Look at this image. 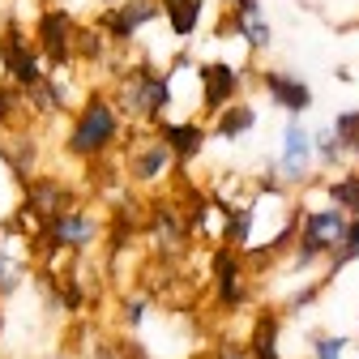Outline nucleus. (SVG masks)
Returning <instances> with one entry per match:
<instances>
[{"instance_id": "a878e982", "label": "nucleus", "mask_w": 359, "mask_h": 359, "mask_svg": "<svg viewBox=\"0 0 359 359\" xmlns=\"http://www.w3.org/2000/svg\"><path fill=\"white\" fill-rule=\"evenodd\" d=\"M90 359H116V346L111 342H95L90 346Z\"/></svg>"}, {"instance_id": "6e6552de", "label": "nucleus", "mask_w": 359, "mask_h": 359, "mask_svg": "<svg viewBox=\"0 0 359 359\" xmlns=\"http://www.w3.org/2000/svg\"><path fill=\"white\" fill-rule=\"evenodd\" d=\"M150 22H158V0H120L99 13V30L111 43H133Z\"/></svg>"}, {"instance_id": "c756f323", "label": "nucleus", "mask_w": 359, "mask_h": 359, "mask_svg": "<svg viewBox=\"0 0 359 359\" xmlns=\"http://www.w3.org/2000/svg\"><path fill=\"white\" fill-rule=\"evenodd\" d=\"M227 5H236V0H227Z\"/></svg>"}, {"instance_id": "a211bd4d", "label": "nucleus", "mask_w": 359, "mask_h": 359, "mask_svg": "<svg viewBox=\"0 0 359 359\" xmlns=\"http://www.w3.org/2000/svg\"><path fill=\"white\" fill-rule=\"evenodd\" d=\"M325 197H330L334 210H342L346 218H359V167H351L346 175L330 180V184H325Z\"/></svg>"}, {"instance_id": "412c9836", "label": "nucleus", "mask_w": 359, "mask_h": 359, "mask_svg": "<svg viewBox=\"0 0 359 359\" xmlns=\"http://www.w3.org/2000/svg\"><path fill=\"white\" fill-rule=\"evenodd\" d=\"M26 283V265L13 257H0V299H13Z\"/></svg>"}, {"instance_id": "4468645a", "label": "nucleus", "mask_w": 359, "mask_h": 359, "mask_svg": "<svg viewBox=\"0 0 359 359\" xmlns=\"http://www.w3.org/2000/svg\"><path fill=\"white\" fill-rule=\"evenodd\" d=\"M73 193L60 184L56 175H30L26 180V210H34L39 218H52V214H65L73 210Z\"/></svg>"}, {"instance_id": "f257e3e1", "label": "nucleus", "mask_w": 359, "mask_h": 359, "mask_svg": "<svg viewBox=\"0 0 359 359\" xmlns=\"http://www.w3.org/2000/svg\"><path fill=\"white\" fill-rule=\"evenodd\" d=\"M124 137V120L116 111V103L95 90V95H86V103L77 107L73 124H69V137H65V150L81 163H103L107 150H116Z\"/></svg>"}, {"instance_id": "39448f33", "label": "nucleus", "mask_w": 359, "mask_h": 359, "mask_svg": "<svg viewBox=\"0 0 359 359\" xmlns=\"http://www.w3.org/2000/svg\"><path fill=\"white\" fill-rule=\"evenodd\" d=\"M39 236L48 240L52 248H65V252H90V248L107 236V227H103L99 214L73 205V210H65V214L43 218V231H39Z\"/></svg>"}, {"instance_id": "b1692460", "label": "nucleus", "mask_w": 359, "mask_h": 359, "mask_svg": "<svg viewBox=\"0 0 359 359\" xmlns=\"http://www.w3.org/2000/svg\"><path fill=\"white\" fill-rule=\"evenodd\" d=\"M321 287H325V278H317V283H304L299 291H291V295H287V304H283V308H287L291 317H295V312H304V308H308L312 299L321 295Z\"/></svg>"}, {"instance_id": "f8f14e48", "label": "nucleus", "mask_w": 359, "mask_h": 359, "mask_svg": "<svg viewBox=\"0 0 359 359\" xmlns=\"http://www.w3.org/2000/svg\"><path fill=\"white\" fill-rule=\"evenodd\" d=\"M257 81H261V90L269 95V103L283 107L291 120L304 116V111L312 107V90H308V81H299L295 73H283V69H257Z\"/></svg>"}, {"instance_id": "6ab92c4d", "label": "nucleus", "mask_w": 359, "mask_h": 359, "mask_svg": "<svg viewBox=\"0 0 359 359\" xmlns=\"http://www.w3.org/2000/svg\"><path fill=\"white\" fill-rule=\"evenodd\" d=\"M334 137H338L346 158H359V111H342L334 120Z\"/></svg>"}, {"instance_id": "5701e85b", "label": "nucleus", "mask_w": 359, "mask_h": 359, "mask_svg": "<svg viewBox=\"0 0 359 359\" xmlns=\"http://www.w3.org/2000/svg\"><path fill=\"white\" fill-rule=\"evenodd\" d=\"M312 150H317L330 167H338V163L346 158V154H342V146H338V137H334V128H321V133H317V142H312Z\"/></svg>"}, {"instance_id": "423d86ee", "label": "nucleus", "mask_w": 359, "mask_h": 359, "mask_svg": "<svg viewBox=\"0 0 359 359\" xmlns=\"http://www.w3.org/2000/svg\"><path fill=\"white\" fill-rule=\"evenodd\" d=\"M0 65H5V73H9L13 86H22V90H30L34 81L48 77V69H43V56L34 52L30 39H22L18 22H9L5 34H0Z\"/></svg>"}, {"instance_id": "cd10ccee", "label": "nucleus", "mask_w": 359, "mask_h": 359, "mask_svg": "<svg viewBox=\"0 0 359 359\" xmlns=\"http://www.w3.org/2000/svg\"><path fill=\"white\" fill-rule=\"evenodd\" d=\"M52 359H81V355H69V351H65V355H52Z\"/></svg>"}, {"instance_id": "bb28decb", "label": "nucleus", "mask_w": 359, "mask_h": 359, "mask_svg": "<svg viewBox=\"0 0 359 359\" xmlns=\"http://www.w3.org/2000/svg\"><path fill=\"white\" fill-rule=\"evenodd\" d=\"M0 338H5V308H0Z\"/></svg>"}, {"instance_id": "c85d7f7f", "label": "nucleus", "mask_w": 359, "mask_h": 359, "mask_svg": "<svg viewBox=\"0 0 359 359\" xmlns=\"http://www.w3.org/2000/svg\"><path fill=\"white\" fill-rule=\"evenodd\" d=\"M103 5H107V9H111V5H120V0H103Z\"/></svg>"}, {"instance_id": "f03ea898", "label": "nucleus", "mask_w": 359, "mask_h": 359, "mask_svg": "<svg viewBox=\"0 0 359 359\" xmlns=\"http://www.w3.org/2000/svg\"><path fill=\"white\" fill-rule=\"evenodd\" d=\"M171 99H175L171 77H163L150 60L124 65L120 86H116V111H120V120L128 116V120H137V124H158V120H167Z\"/></svg>"}, {"instance_id": "ddd939ff", "label": "nucleus", "mask_w": 359, "mask_h": 359, "mask_svg": "<svg viewBox=\"0 0 359 359\" xmlns=\"http://www.w3.org/2000/svg\"><path fill=\"white\" fill-rule=\"evenodd\" d=\"M205 137L210 128L201 120H158V142L171 150L175 163H193L205 150Z\"/></svg>"}, {"instance_id": "2eb2a0df", "label": "nucleus", "mask_w": 359, "mask_h": 359, "mask_svg": "<svg viewBox=\"0 0 359 359\" xmlns=\"http://www.w3.org/2000/svg\"><path fill=\"white\" fill-rule=\"evenodd\" d=\"M278 342H283V312L278 308H261L257 317H252L248 342H244L248 359H283Z\"/></svg>"}, {"instance_id": "aec40b11", "label": "nucleus", "mask_w": 359, "mask_h": 359, "mask_svg": "<svg viewBox=\"0 0 359 359\" xmlns=\"http://www.w3.org/2000/svg\"><path fill=\"white\" fill-rule=\"evenodd\" d=\"M146 317H150V295H124L120 299V325L128 334H137Z\"/></svg>"}, {"instance_id": "0eeeda50", "label": "nucleus", "mask_w": 359, "mask_h": 359, "mask_svg": "<svg viewBox=\"0 0 359 359\" xmlns=\"http://www.w3.org/2000/svg\"><path fill=\"white\" fill-rule=\"evenodd\" d=\"M175 167L171 150L158 142V133H137L124 154V175L133 180V184H158V180Z\"/></svg>"}, {"instance_id": "393cba45", "label": "nucleus", "mask_w": 359, "mask_h": 359, "mask_svg": "<svg viewBox=\"0 0 359 359\" xmlns=\"http://www.w3.org/2000/svg\"><path fill=\"white\" fill-rule=\"evenodd\" d=\"M111 346H116V359H154V355H150V346H146L142 338H133V334H128V338L120 334Z\"/></svg>"}, {"instance_id": "1a4fd4ad", "label": "nucleus", "mask_w": 359, "mask_h": 359, "mask_svg": "<svg viewBox=\"0 0 359 359\" xmlns=\"http://www.w3.org/2000/svg\"><path fill=\"white\" fill-rule=\"evenodd\" d=\"M210 274H214V299L227 308V312H236V308H244L248 304V287H244V257L236 252V248H214V257H210Z\"/></svg>"}, {"instance_id": "9d476101", "label": "nucleus", "mask_w": 359, "mask_h": 359, "mask_svg": "<svg viewBox=\"0 0 359 359\" xmlns=\"http://www.w3.org/2000/svg\"><path fill=\"white\" fill-rule=\"evenodd\" d=\"M197 77H201V107H205V116H218L222 107L236 103V95H240V69L236 65L205 60V65H197Z\"/></svg>"}, {"instance_id": "7ed1b4c3", "label": "nucleus", "mask_w": 359, "mask_h": 359, "mask_svg": "<svg viewBox=\"0 0 359 359\" xmlns=\"http://www.w3.org/2000/svg\"><path fill=\"white\" fill-rule=\"evenodd\" d=\"M346 214L342 210H299V227H295V244H299V257H295V269L312 265L317 257H330L338 244H342V231H346Z\"/></svg>"}, {"instance_id": "9b49d317", "label": "nucleus", "mask_w": 359, "mask_h": 359, "mask_svg": "<svg viewBox=\"0 0 359 359\" xmlns=\"http://www.w3.org/2000/svg\"><path fill=\"white\" fill-rule=\"evenodd\" d=\"M274 175L283 184H308L312 175V133L299 120H291L283 133V158L274 163Z\"/></svg>"}, {"instance_id": "4be33fe9", "label": "nucleus", "mask_w": 359, "mask_h": 359, "mask_svg": "<svg viewBox=\"0 0 359 359\" xmlns=\"http://www.w3.org/2000/svg\"><path fill=\"white\" fill-rule=\"evenodd\" d=\"M346 346H351V338H342V334H312V359H342Z\"/></svg>"}, {"instance_id": "20e7f679", "label": "nucleus", "mask_w": 359, "mask_h": 359, "mask_svg": "<svg viewBox=\"0 0 359 359\" xmlns=\"http://www.w3.org/2000/svg\"><path fill=\"white\" fill-rule=\"evenodd\" d=\"M34 52L43 56V65L52 69H69L77 60V22L69 9H43L34 22Z\"/></svg>"}, {"instance_id": "dca6fc26", "label": "nucleus", "mask_w": 359, "mask_h": 359, "mask_svg": "<svg viewBox=\"0 0 359 359\" xmlns=\"http://www.w3.org/2000/svg\"><path fill=\"white\" fill-rule=\"evenodd\" d=\"M252 128H257V107L236 99L231 107H222V111L214 116V128H210V133H214L218 142H240L244 133H252Z\"/></svg>"}, {"instance_id": "f3484780", "label": "nucleus", "mask_w": 359, "mask_h": 359, "mask_svg": "<svg viewBox=\"0 0 359 359\" xmlns=\"http://www.w3.org/2000/svg\"><path fill=\"white\" fill-rule=\"evenodd\" d=\"M201 5L205 0H158V13L167 18L175 39H193L201 26Z\"/></svg>"}]
</instances>
